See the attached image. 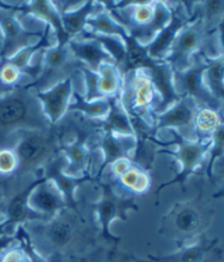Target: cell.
Instances as JSON below:
<instances>
[{
  "label": "cell",
  "instance_id": "1",
  "mask_svg": "<svg viewBox=\"0 0 224 262\" xmlns=\"http://www.w3.org/2000/svg\"><path fill=\"white\" fill-rule=\"evenodd\" d=\"M22 226L35 250L45 259L52 255L64 258L83 255L94 241V229L79 209L67 207L48 221Z\"/></svg>",
  "mask_w": 224,
  "mask_h": 262
},
{
  "label": "cell",
  "instance_id": "2",
  "mask_svg": "<svg viewBox=\"0 0 224 262\" xmlns=\"http://www.w3.org/2000/svg\"><path fill=\"white\" fill-rule=\"evenodd\" d=\"M36 92L20 83L0 98V149L12 148L22 133L52 126Z\"/></svg>",
  "mask_w": 224,
  "mask_h": 262
},
{
  "label": "cell",
  "instance_id": "3",
  "mask_svg": "<svg viewBox=\"0 0 224 262\" xmlns=\"http://www.w3.org/2000/svg\"><path fill=\"white\" fill-rule=\"evenodd\" d=\"M61 145L63 136L58 124L22 133L12 147L17 155L18 168L10 180L9 192L23 188V181L42 178L45 167L61 154Z\"/></svg>",
  "mask_w": 224,
  "mask_h": 262
},
{
  "label": "cell",
  "instance_id": "4",
  "mask_svg": "<svg viewBox=\"0 0 224 262\" xmlns=\"http://www.w3.org/2000/svg\"><path fill=\"white\" fill-rule=\"evenodd\" d=\"M104 9L126 29L129 36L142 45H149L172 18V8L162 2H125Z\"/></svg>",
  "mask_w": 224,
  "mask_h": 262
},
{
  "label": "cell",
  "instance_id": "5",
  "mask_svg": "<svg viewBox=\"0 0 224 262\" xmlns=\"http://www.w3.org/2000/svg\"><path fill=\"white\" fill-rule=\"evenodd\" d=\"M119 99L129 115L141 118L156 126L160 98L145 69H137L122 76Z\"/></svg>",
  "mask_w": 224,
  "mask_h": 262
},
{
  "label": "cell",
  "instance_id": "6",
  "mask_svg": "<svg viewBox=\"0 0 224 262\" xmlns=\"http://www.w3.org/2000/svg\"><path fill=\"white\" fill-rule=\"evenodd\" d=\"M35 64L37 76L30 86L36 91L48 90L68 78H72L84 66L72 55L68 44L58 42L44 50Z\"/></svg>",
  "mask_w": 224,
  "mask_h": 262
},
{
  "label": "cell",
  "instance_id": "7",
  "mask_svg": "<svg viewBox=\"0 0 224 262\" xmlns=\"http://www.w3.org/2000/svg\"><path fill=\"white\" fill-rule=\"evenodd\" d=\"M207 34L208 28L197 13V17L176 36L164 61L171 66L173 72L186 71L194 64L196 57L203 51Z\"/></svg>",
  "mask_w": 224,
  "mask_h": 262
},
{
  "label": "cell",
  "instance_id": "8",
  "mask_svg": "<svg viewBox=\"0 0 224 262\" xmlns=\"http://www.w3.org/2000/svg\"><path fill=\"white\" fill-rule=\"evenodd\" d=\"M166 130H169V136L167 138V141L158 140L157 145L160 148L169 147V146L172 145L176 146L177 148L174 152H172V155H174L177 161H179V164L181 166V171L177 173V176L173 180L168 181L164 186H161L158 189V193L162 189L167 186H171V184H184L186 182L187 179L189 178V176L194 174L197 169L202 166L206 155L209 152L211 145V140L190 141L182 137L173 129Z\"/></svg>",
  "mask_w": 224,
  "mask_h": 262
},
{
  "label": "cell",
  "instance_id": "9",
  "mask_svg": "<svg viewBox=\"0 0 224 262\" xmlns=\"http://www.w3.org/2000/svg\"><path fill=\"white\" fill-rule=\"evenodd\" d=\"M98 186L102 190V196L94 205L97 215L98 229L105 239L110 242L118 241L110 232L111 223L116 219H126V213L135 207V198L120 191L114 187L109 179H97Z\"/></svg>",
  "mask_w": 224,
  "mask_h": 262
},
{
  "label": "cell",
  "instance_id": "10",
  "mask_svg": "<svg viewBox=\"0 0 224 262\" xmlns=\"http://www.w3.org/2000/svg\"><path fill=\"white\" fill-rule=\"evenodd\" d=\"M196 57L194 64L184 72H174V87L176 94L180 97H188L200 104V107H211L218 110L220 102L208 90L204 75L207 68L205 57L198 59Z\"/></svg>",
  "mask_w": 224,
  "mask_h": 262
},
{
  "label": "cell",
  "instance_id": "11",
  "mask_svg": "<svg viewBox=\"0 0 224 262\" xmlns=\"http://www.w3.org/2000/svg\"><path fill=\"white\" fill-rule=\"evenodd\" d=\"M198 109L197 104L188 97H182L179 102L162 114L157 115L156 128L158 132L163 129H173L186 140L195 141L194 119Z\"/></svg>",
  "mask_w": 224,
  "mask_h": 262
},
{
  "label": "cell",
  "instance_id": "12",
  "mask_svg": "<svg viewBox=\"0 0 224 262\" xmlns=\"http://www.w3.org/2000/svg\"><path fill=\"white\" fill-rule=\"evenodd\" d=\"M196 17L197 13L195 11L194 14L190 15L186 8L180 7L177 9H172V18L169 20L168 25L161 31L149 45H146L149 57L156 61H164L176 36Z\"/></svg>",
  "mask_w": 224,
  "mask_h": 262
},
{
  "label": "cell",
  "instance_id": "13",
  "mask_svg": "<svg viewBox=\"0 0 224 262\" xmlns=\"http://www.w3.org/2000/svg\"><path fill=\"white\" fill-rule=\"evenodd\" d=\"M28 205L32 211L49 219L68 207L65 196L56 184L45 177H42L30 192Z\"/></svg>",
  "mask_w": 224,
  "mask_h": 262
},
{
  "label": "cell",
  "instance_id": "14",
  "mask_svg": "<svg viewBox=\"0 0 224 262\" xmlns=\"http://www.w3.org/2000/svg\"><path fill=\"white\" fill-rule=\"evenodd\" d=\"M74 77L66 79L48 90L36 92L37 99L40 100L44 113L52 126L56 125L68 112V106L70 104L74 90Z\"/></svg>",
  "mask_w": 224,
  "mask_h": 262
},
{
  "label": "cell",
  "instance_id": "15",
  "mask_svg": "<svg viewBox=\"0 0 224 262\" xmlns=\"http://www.w3.org/2000/svg\"><path fill=\"white\" fill-rule=\"evenodd\" d=\"M136 145L137 142L135 136L119 135L103 130L97 142V148L101 151L103 158L97 179L116 161L126 158L131 159L136 149Z\"/></svg>",
  "mask_w": 224,
  "mask_h": 262
},
{
  "label": "cell",
  "instance_id": "16",
  "mask_svg": "<svg viewBox=\"0 0 224 262\" xmlns=\"http://www.w3.org/2000/svg\"><path fill=\"white\" fill-rule=\"evenodd\" d=\"M146 73L149 74L150 79L156 88L157 94L160 98V104L157 109V115L162 114L179 102L181 98L176 94L174 87V72L171 66L167 65L165 61H156L145 68Z\"/></svg>",
  "mask_w": 224,
  "mask_h": 262
},
{
  "label": "cell",
  "instance_id": "17",
  "mask_svg": "<svg viewBox=\"0 0 224 262\" xmlns=\"http://www.w3.org/2000/svg\"><path fill=\"white\" fill-rule=\"evenodd\" d=\"M67 165L66 157L60 154V155L54 159L52 163L46 166L42 172V176L46 179L52 180L56 184V187L65 196L68 207L70 209H78V202L76 200V190L82 183L92 181L93 179L91 177H83V178H73L71 176L65 173L64 168Z\"/></svg>",
  "mask_w": 224,
  "mask_h": 262
},
{
  "label": "cell",
  "instance_id": "18",
  "mask_svg": "<svg viewBox=\"0 0 224 262\" xmlns=\"http://www.w3.org/2000/svg\"><path fill=\"white\" fill-rule=\"evenodd\" d=\"M68 46L72 55L93 72L97 73L98 68L103 64H114V60L109 52L94 38L76 37L69 41Z\"/></svg>",
  "mask_w": 224,
  "mask_h": 262
},
{
  "label": "cell",
  "instance_id": "19",
  "mask_svg": "<svg viewBox=\"0 0 224 262\" xmlns=\"http://www.w3.org/2000/svg\"><path fill=\"white\" fill-rule=\"evenodd\" d=\"M115 188H117L122 193H126L130 196H136L142 194L148 190L150 186L149 173L140 166L131 163L127 170L121 173L117 178L107 177Z\"/></svg>",
  "mask_w": 224,
  "mask_h": 262
},
{
  "label": "cell",
  "instance_id": "20",
  "mask_svg": "<svg viewBox=\"0 0 224 262\" xmlns=\"http://www.w3.org/2000/svg\"><path fill=\"white\" fill-rule=\"evenodd\" d=\"M109 101L110 111L106 117L102 119V129L114 134L135 136L129 115L121 104L119 95L109 99Z\"/></svg>",
  "mask_w": 224,
  "mask_h": 262
},
{
  "label": "cell",
  "instance_id": "21",
  "mask_svg": "<svg viewBox=\"0 0 224 262\" xmlns=\"http://www.w3.org/2000/svg\"><path fill=\"white\" fill-rule=\"evenodd\" d=\"M96 5L97 3L94 2H87L83 3L79 7V9L76 8V9L71 11L60 13L65 32L71 40L80 36L86 31L88 19L92 14L98 11Z\"/></svg>",
  "mask_w": 224,
  "mask_h": 262
},
{
  "label": "cell",
  "instance_id": "22",
  "mask_svg": "<svg viewBox=\"0 0 224 262\" xmlns=\"http://www.w3.org/2000/svg\"><path fill=\"white\" fill-rule=\"evenodd\" d=\"M90 32L101 35L117 36L122 41H126L129 36L126 29L116 21L112 14L102 8L101 10L93 13L87 21V29Z\"/></svg>",
  "mask_w": 224,
  "mask_h": 262
},
{
  "label": "cell",
  "instance_id": "23",
  "mask_svg": "<svg viewBox=\"0 0 224 262\" xmlns=\"http://www.w3.org/2000/svg\"><path fill=\"white\" fill-rule=\"evenodd\" d=\"M110 111L109 99H102L98 101L88 102L79 91L73 90L70 104L68 106V112H77L83 117L94 120L104 119Z\"/></svg>",
  "mask_w": 224,
  "mask_h": 262
},
{
  "label": "cell",
  "instance_id": "24",
  "mask_svg": "<svg viewBox=\"0 0 224 262\" xmlns=\"http://www.w3.org/2000/svg\"><path fill=\"white\" fill-rule=\"evenodd\" d=\"M207 68L205 71L204 79L205 83L210 91V94L218 100L219 102L224 101V67L223 56L206 57Z\"/></svg>",
  "mask_w": 224,
  "mask_h": 262
},
{
  "label": "cell",
  "instance_id": "25",
  "mask_svg": "<svg viewBox=\"0 0 224 262\" xmlns=\"http://www.w3.org/2000/svg\"><path fill=\"white\" fill-rule=\"evenodd\" d=\"M221 123L222 121L218 110L205 106L198 107L194 119V129L196 140H210L214 129L217 128Z\"/></svg>",
  "mask_w": 224,
  "mask_h": 262
},
{
  "label": "cell",
  "instance_id": "26",
  "mask_svg": "<svg viewBox=\"0 0 224 262\" xmlns=\"http://www.w3.org/2000/svg\"><path fill=\"white\" fill-rule=\"evenodd\" d=\"M99 91L105 99H111L120 94L122 87V75L115 64L107 63L98 68Z\"/></svg>",
  "mask_w": 224,
  "mask_h": 262
},
{
  "label": "cell",
  "instance_id": "27",
  "mask_svg": "<svg viewBox=\"0 0 224 262\" xmlns=\"http://www.w3.org/2000/svg\"><path fill=\"white\" fill-rule=\"evenodd\" d=\"M215 242H202L183 248L177 253L165 257H153L156 262H205L208 253L214 247Z\"/></svg>",
  "mask_w": 224,
  "mask_h": 262
},
{
  "label": "cell",
  "instance_id": "28",
  "mask_svg": "<svg viewBox=\"0 0 224 262\" xmlns=\"http://www.w3.org/2000/svg\"><path fill=\"white\" fill-rule=\"evenodd\" d=\"M174 224L183 234H195L200 226V215L194 207H182L175 215Z\"/></svg>",
  "mask_w": 224,
  "mask_h": 262
},
{
  "label": "cell",
  "instance_id": "29",
  "mask_svg": "<svg viewBox=\"0 0 224 262\" xmlns=\"http://www.w3.org/2000/svg\"><path fill=\"white\" fill-rule=\"evenodd\" d=\"M211 145L209 149V161L207 165V176L212 179L213 169L218 159L224 157V122L214 129L211 137Z\"/></svg>",
  "mask_w": 224,
  "mask_h": 262
},
{
  "label": "cell",
  "instance_id": "30",
  "mask_svg": "<svg viewBox=\"0 0 224 262\" xmlns=\"http://www.w3.org/2000/svg\"><path fill=\"white\" fill-rule=\"evenodd\" d=\"M82 81H83V98L88 102L98 101L105 99L99 91V76L98 73L91 71L87 66H83L81 69Z\"/></svg>",
  "mask_w": 224,
  "mask_h": 262
},
{
  "label": "cell",
  "instance_id": "31",
  "mask_svg": "<svg viewBox=\"0 0 224 262\" xmlns=\"http://www.w3.org/2000/svg\"><path fill=\"white\" fill-rule=\"evenodd\" d=\"M17 168L18 159L13 148L5 147L0 149V177L11 180Z\"/></svg>",
  "mask_w": 224,
  "mask_h": 262
},
{
  "label": "cell",
  "instance_id": "32",
  "mask_svg": "<svg viewBox=\"0 0 224 262\" xmlns=\"http://www.w3.org/2000/svg\"><path fill=\"white\" fill-rule=\"evenodd\" d=\"M99 256H101V253L95 250L90 253H83V255L69 257V262H99V260H101Z\"/></svg>",
  "mask_w": 224,
  "mask_h": 262
},
{
  "label": "cell",
  "instance_id": "33",
  "mask_svg": "<svg viewBox=\"0 0 224 262\" xmlns=\"http://www.w3.org/2000/svg\"><path fill=\"white\" fill-rule=\"evenodd\" d=\"M215 32H217V41L220 48V56L224 55V15L218 22L217 28H215Z\"/></svg>",
  "mask_w": 224,
  "mask_h": 262
},
{
  "label": "cell",
  "instance_id": "34",
  "mask_svg": "<svg viewBox=\"0 0 224 262\" xmlns=\"http://www.w3.org/2000/svg\"><path fill=\"white\" fill-rule=\"evenodd\" d=\"M14 242H17V236L14 235H5L0 237V256L3 255V252L13 245Z\"/></svg>",
  "mask_w": 224,
  "mask_h": 262
},
{
  "label": "cell",
  "instance_id": "35",
  "mask_svg": "<svg viewBox=\"0 0 224 262\" xmlns=\"http://www.w3.org/2000/svg\"><path fill=\"white\" fill-rule=\"evenodd\" d=\"M9 188H10V180H8L6 178H3V177H0V206L3 205L4 201L8 195Z\"/></svg>",
  "mask_w": 224,
  "mask_h": 262
},
{
  "label": "cell",
  "instance_id": "36",
  "mask_svg": "<svg viewBox=\"0 0 224 262\" xmlns=\"http://www.w3.org/2000/svg\"><path fill=\"white\" fill-rule=\"evenodd\" d=\"M14 87H11V86H8V84H6L2 79H0V98H2L3 96H5L6 94H8V92H10Z\"/></svg>",
  "mask_w": 224,
  "mask_h": 262
},
{
  "label": "cell",
  "instance_id": "37",
  "mask_svg": "<svg viewBox=\"0 0 224 262\" xmlns=\"http://www.w3.org/2000/svg\"><path fill=\"white\" fill-rule=\"evenodd\" d=\"M47 262H65V258L60 255H52L46 258Z\"/></svg>",
  "mask_w": 224,
  "mask_h": 262
},
{
  "label": "cell",
  "instance_id": "38",
  "mask_svg": "<svg viewBox=\"0 0 224 262\" xmlns=\"http://www.w3.org/2000/svg\"><path fill=\"white\" fill-rule=\"evenodd\" d=\"M3 222H4V216H3V213H2V206H0V237L7 235Z\"/></svg>",
  "mask_w": 224,
  "mask_h": 262
},
{
  "label": "cell",
  "instance_id": "39",
  "mask_svg": "<svg viewBox=\"0 0 224 262\" xmlns=\"http://www.w3.org/2000/svg\"><path fill=\"white\" fill-rule=\"evenodd\" d=\"M213 196H214V198H224V189L218 191L217 193H215Z\"/></svg>",
  "mask_w": 224,
  "mask_h": 262
},
{
  "label": "cell",
  "instance_id": "40",
  "mask_svg": "<svg viewBox=\"0 0 224 262\" xmlns=\"http://www.w3.org/2000/svg\"><path fill=\"white\" fill-rule=\"evenodd\" d=\"M3 42H4V37H3L2 30H0V54H2V50H3Z\"/></svg>",
  "mask_w": 224,
  "mask_h": 262
}]
</instances>
